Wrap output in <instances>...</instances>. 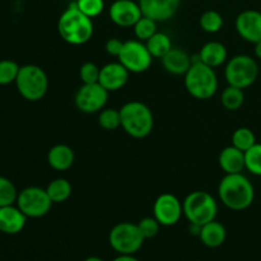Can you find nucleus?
Listing matches in <instances>:
<instances>
[{
	"label": "nucleus",
	"instance_id": "obj_1",
	"mask_svg": "<svg viewBox=\"0 0 261 261\" xmlns=\"http://www.w3.org/2000/svg\"><path fill=\"white\" fill-rule=\"evenodd\" d=\"M218 195L222 203L232 211H245L255 199L254 185L241 173H228L221 180Z\"/></svg>",
	"mask_w": 261,
	"mask_h": 261
},
{
	"label": "nucleus",
	"instance_id": "obj_2",
	"mask_svg": "<svg viewBox=\"0 0 261 261\" xmlns=\"http://www.w3.org/2000/svg\"><path fill=\"white\" fill-rule=\"evenodd\" d=\"M60 37L70 45H84L93 36V22L71 3L60 15L58 22Z\"/></svg>",
	"mask_w": 261,
	"mask_h": 261
},
{
	"label": "nucleus",
	"instance_id": "obj_3",
	"mask_svg": "<svg viewBox=\"0 0 261 261\" xmlns=\"http://www.w3.org/2000/svg\"><path fill=\"white\" fill-rule=\"evenodd\" d=\"M121 127L130 137L142 139L152 133L154 126L152 110L139 101H130L120 109Z\"/></svg>",
	"mask_w": 261,
	"mask_h": 261
},
{
	"label": "nucleus",
	"instance_id": "obj_4",
	"mask_svg": "<svg viewBox=\"0 0 261 261\" xmlns=\"http://www.w3.org/2000/svg\"><path fill=\"white\" fill-rule=\"evenodd\" d=\"M185 87L194 98L209 99L218 89V78L213 68L198 61L186 71Z\"/></svg>",
	"mask_w": 261,
	"mask_h": 261
},
{
	"label": "nucleus",
	"instance_id": "obj_5",
	"mask_svg": "<svg viewBox=\"0 0 261 261\" xmlns=\"http://www.w3.org/2000/svg\"><path fill=\"white\" fill-rule=\"evenodd\" d=\"M18 92L24 99L30 102L40 101L45 97L48 89V78L42 68L35 64L20 66L15 79Z\"/></svg>",
	"mask_w": 261,
	"mask_h": 261
},
{
	"label": "nucleus",
	"instance_id": "obj_6",
	"mask_svg": "<svg viewBox=\"0 0 261 261\" xmlns=\"http://www.w3.org/2000/svg\"><path fill=\"white\" fill-rule=\"evenodd\" d=\"M184 216L189 221V223L204 224L214 221L218 213V204L213 195L206 191H193L189 194L182 201Z\"/></svg>",
	"mask_w": 261,
	"mask_h": 261
},
{
	"label": "nucleus",
	"instance_id": "obj_7",
	"mask_svg": "<svg viewBox=\"0 0 261 261\" xmlns=\"http://www.w3.org/2000/svg\"><path fill=\"white\" fill-rule=\"evenodd\" d=\"M145 239L138 224L132 222H121L110 231L109 242L119 255H134L142 249Z\"/></svg>",
	"mask_w": 261,
	"mask_h": 261
},
{
	"label": "nucleus",
	"instance_id": "obj_8",
	"mask_svg": "<svg viewBox=\"0 0 261 261\" xmlns=\"http://www.w3.org/2000/svg\"><path fill=\"white\" fill-rule=\"evenodd\" d=\"M259 75L256 60L249 55H236L227 63L224 76L228 86L245 89L255 83Z\"/></svg>",
	"mask_w": 261,
	"mask_h": 261
},
{
	"label": "nucleus",
	"instance_id": "obj_9",
	"mask_svg": "<svg viewBox=\"0 0 261 261\" xmlns=\"http://www.w3.org/2000/svg\"><path fill=\"white\" fill-rule=\"evenodd\" d=\"M53 204L46 189L30 186L18 193L17 206L27 218H41L46 216Z\"/></svg>",
	"mask_w": 261,
	"mask_h": 261
},
{
	"label": "nucleus",
	"instance_id": "obj_10",
	"mask_svg": "<svg viewBox=\"0 0 261 261\" xmlns=\"http://www.w3.org/2000/svg\"><path fill=\"white\" fill-rule=\"evenodd\" d=\"M119 61L129 70V73H144L152 65L153 56L148 51L147 45L139 40L124 42L119 55Z\"/></svg>",
	"mask_w": 261,
	"mask_h": 261
},
{
	"label": "nucleus",
	"instance_id": "obj_11",
	"mask_svg": "<svg viewBox=\"0 0 261 261\" xmlns=\"http://www.w3.org/2000/svg\"><path fill=\"white\" fill-rule=\"evenodd\" d=\"M109 91L103 88L99 83L83 84L76 91L75 102L76 109L84 114H96L103 110L109 98Z\"/></svg>",
	"mask_w": 261,
	"mask_h": 261
},
{
	"label": "nucleus",
	"instance_id": "obj_12",
	"mask_svg": "<svg viewBox=\"0 0 261 261\" xmlns=\"http://www.w3.org/2000/svg\"><path fill=\"white\" fill-rule=\"evenodd\" d=\"M184 214L182 203L173 194H161L153 205V217L160 222L161 226H175Z\"/></svg>",
	"mask_w": 261,
	"mask_h": 261
},
{
	"label": "nucleus",
	"instance_id": "obj_13",
	"mask_svg": "<svg viewBox=\"0 0 261 261\" xmlns=\"http://www.w3.org/2000/svg\"><path fill=\"white\" fill-rule=\"evenodd\" d=\"M112 22L120 27H134L143 17L139 3L134 0H115L109 10Z\"/></svg>",
	"mask_w": 261,
	"mask_h": 261
},
{
	"label": "nucleus",
	"instance_id": "obj_14",
	"mask_svg": "<svg viewBox=\"0 0 261 261\" xmlns=\"http://www.w3.org/2000/svg\"><path fill=\"white\" fill-rule=\"evenodd\" d=\"M236 30L245 41L257 43L261 41V12L247 9L236 18Z\"/></svg>",
	"mask_w": 261,
	"mask_h": 261
},
{
	"label": "nucleus",
	"instance_id": "obj_15",
	"mask_svg": "<svg viewBox=\"0 0 261 261\" xmlns=\"http://www.w3.org/2000/svg\"><path fill=\"white\" fill-rule=\"evenodd\" d=\"M181 0H139L140 9L144 17L155 22L171 19L178 10Z\"/></svg>",
	"mask_w": 261,
	"mask_h": 261
},
{
	"label": "nucleus",
	"instance_id": "obj_16",
	"mask_svg": "<svg viewBox=\"0 0 261 261\" xmlns=\"http://www.w3.org/2000/svg\"><path fill=\"white\" fill-rule=\"evenodd\" d=\"M129 70L121 63H110L101 68L98 83L109 92H116L126 84Z\"/></svg>",
	"mask_w": 261,
	"mask_h": 261
},
{
	"label": "nucleus",
	"instance_id": "obj_17",
	"mask_svg": "<svg viewBox=\"0 0 261 261\" xmlns=\"http://www.w3.org/2000/svg\"><path fill=\"white\" fill-rule=\"evenodd\" d=\"M27 217L17 205L0 206V232L5 234H17L24 228Z\"/></svg>",
	"mask_w": 261,
	"mask_h": 261
},
{
	"label": "nucleus",
	"instance_id": "obj_18",
	"mask_svg": "<svg viewBox=\"0 0 261 261\" xmlns=\"http://www.w3.org/2000/svg\"><path fill=\"white\" fill-rule=\"evenodd\" d=\"M162 65L166 71L173 75H185L186 71L190 69L191 58L182 48L172 47L162 59Z\"/></svg>",
	"mask_w": 261,
	"mask_h": 261
},
{
	"label": "nucleus",
	"instance_id": "obj_19",
	"mask_svg": "<svg viewBox=\"0 0 261 261\" xmlns=\"http://www.w3.org/2000/svg\"><path fill=\"white\" fill-rule=\"evenodd\" d=\"M227 48L226 46L218 41H211L206 42L199 51V60L211 68H217L226 63L227 60Z\"/></svg>",
	"mask_w": 261,
	"mask_h": 261
},
{
	"label": "nucleus",
	"instance_id": "obj_20",
	"mask_svg": "<svg viewBox=\"0 0 261 261\" xmlns=\"http://www.w3.org/2000/svg\"><path fill=\"white\" fill-rule=\"evenodd\" d=\"M218 162L226 175L241 173L245 168V152L237 149L233 145H229L219 153Z\"/></svg>",
	"mask_w": 261,
	"mask_h": 261
},
{
	"label": "nucleus",
	"instance_id": "obj_21",
	"mask_svg": "<svg viewBox=\"0 0 261 261\" xmlns=\"http://www.w3.org/2000/svg\"><path fill=\"white\" fill-rule=\"evenodd\" d=\"M75 161L74 150L69 145H54L47 153V162L51 168L56 171H66L73 166Z\"/></svg>",
	"mask_w": 261,
	"mask_h": 261
},
{
	"label": "nucleus",
	"instance_id": "obj_22",
	"mask_svg": "<svg viewBox=\"0 0 261 261\" xmlns=\"http://www.w3.org/2000/svg\"><path fill=\"white\" fill-rule=\"evenodd\" d=\"M199 239L203 242V245H205L206 247H211V249L222 246L227 239L226 227L214 219V221L201 226Z\"/></svg>",
	"mask_w": 261,
	"mask_h": 261
},
{
	"label": "nucleus",
	"instance_id": "obj_23",
	"mask_svg": "<svg viewBox=\"0 0 261 261\" xmlns=\"http://www.w3.org/2000/svg\"><path fill=\"white\" fill-rule=\"evenodd\" d=\"M46 191H47L51 201L54 204H59L64 203V201H66L70 198L73 188H71V184L66 178L60 177L51 181L47 185V188H46Z\"/></svg>",
	"mask_w": 261,
	"mask_h": 261
},
{
	"label": "nucleus",
	"instance_id": "obj_24",
	"mask_svg": "<svg viewBox=\"0 0 261 261\" xmlns=\"http://www.w3.org/2000/svg\"><path fill=\"white\" fill-rule=\"evenodd\" d=\"M145 45H147V48L150 53V55L153 58L158 59H162L172 48L171 38L166 33L162 32H155L149 40L145 41Z\"/></svg>",
	"mask_w": 261,
	"mask_h": 261
},
{
	"label": "nucleus",
	"instance_id": "obj_25",
	"mask_svg": "<svg viewBox=\"0 0 261 261\" xmlns=\"http://www.w3.org/2000/svg\"><path fill=\"white\" fill-rule=\"evenodd\" d=\"M221 102L224 109H227L228 111H237V110L241 109L245 102L244 89L239 88V87L228 86L222 92Z\"/></svg>",
	"mask_w": 261,
	"mask_h": 261
},
{
	"label": "nucleus",
	"instance_id": "obj_26",
	"mask_svg": "<svg viewBox=\"0 0 261 261\" xmlns=\"http://www.w3.org/2000/svg\"><path fill=\"white\" fill-rule=\"evenodd\" d=\"M256 144V137H255L254 132L249 127H239L234 130L233 135H232V145L236 147L237 149L246 152L247 149Z\"/></svg>",
	"mask_w": 261,
	"mask_h": 261
},
{
	"label": "nucleus",
	"instance_id": "obj_27",
	"mask_svg": "<svg viewBox=\"0 0 261 261\" xmlns=\"http://www.w3.org/2000/svg\"><path fill=\"white\" fill-rule=\"evenodd\" d=\"M201 30L208 33H217L223 27V17L217 10H206L199 19Z\"/></svg>",
	"mask_w": 261,
	"mask_h": 261
},
{
	"label": "nucleus",
	"instance_id": "obj_28",
	"mask_svg": "<svg viewBox=\"0 0 261 261\" xmlns=\"http://www.w3.org/2000/svg\"><path fill=\"white\" fill-rule=\"evenodd\" d=\"M155 32H157V22L150 19V18L144 17V15L134 25L135 37H137V40L143 41V42L149 40Z\"/></svg>",
	"mask_w": 261,
	"mask_h": 261
},
{
	"label": "nucleus",
	"instance_id": "obj_29",
	"mask_svg": "<svg viewBox=\"0 0 261 261\" xmlns=\"http://www.w3.org/2000/svg\"><path fill=\"white\" fill-rule=\"evenodd\" d=\"M245 168L252 175L261 176V144L256 143L245 152Z\"/></svg>",
	"mask_w": 261,
	"mask_h": 261
},
{
	"label": "nucleus",
	"instance_id": "obj_30",
	"mask_svg": "<svg viewBox=\"0 0 261 261\" xmlns=\"http://www.w3.org/2000/svg\"><path fill=\"white\" fill-rule=\"evenodd\" d=\"M18 191L9 178L0 176V206L13 205L17 203Z\"/></svg>",
	"mask_w": 261,
	"mask_h": 261
},
{
	"label": "nucleus",
	"instance_id": "obj_31",
	"mask_svg": "<svg viewBox=\"0 0 261 261\" xmlns=\"http://www.w3.org/2000/svg\"><path fill=\"white\" fill-rule=\"evenodd\" d=\"M20 66L15 61L4 59L0 60V86H8L15 83Z\"/></svg>",
	"mask_w": 261,
	"mask_h": 261
},
{
	"label": "nucleus",
	"instance_id": "obj_32",
	"mask_svg": "<svg viewBox=\"0 0 261 261\" xmlns=\"http://www.w3.org/2000/svg\"><path fill=\"white\" fill-rule=\"evenodd\" d=\"M98 124L105 130H116L121 126V116L120 110L116 109H105L99 112Z\"/></svg>",
	"mask_w": 261,
	"mask_h": 261
},
{
	"label": "nucleus",
	"instance_id": "obj_33",
	"mask_svg": "<svg viewBox=\"0 0 261 261\" xmlns=\"http://www.w3.org/2000/svg\"><path fill=\"white\" fill-rule=\"evenodd\" d=\"M75 4L78 9L89 18L97 17L105 9L103 0H76Z\"/></svg>",
	"mask_w": 261,
	"mask_h": 261
},
{
	"label": "nucleus",
	"instance_id": "obj_34",
	"mask_svg": "<svg viewBox=\"0 0 261 261\" xmlns=\"http://www.w3.org/2000/svg\"><path fill=\"white\" fill-rule=\"evenodd\" d=\"M99 73H101V69L94 63H91V61L84 63L79 69V76H81L83 84L98 83Z\"/></svg>",
	"mask_w": 261,
	"mask_h": 261
},
{
	"label": "nucleus",
	"instance_id": "obj_35",
	"mask_svg": "<svg viewBox=\"0 0 261 261\" xmlns=\"http://www.w3.org/2000/svg\"><path fill=\"white\" fill-rule=\"evenodd\" d=\"M137 224L145 240L153 239V237L157 236L158 232H160L161 224L154 217H145V218L140 219L139 223Z\"/></svg>",
	"mask_w": 261,
	"mask_h": 261
},
{
	"label": "nucleus",
	"instance_id": "obj_36",
	"mask_svg": "<svg viewBox=\"0 0 261 261\" xmlns=\"http://www.w3.org/2000/svg\"><path fill=\"white\" fill-rule=\"evenodd\" d=\"M122 46H124V42H122L121 40H119V38L114 37L110 38V40L107 41L106 45H105V48H106V53L109 54V55L119 58L120 53H121L122 50Z\"/></svg>",
	"mask_w": 261,
	"mask_h": 261
},
{
	"label": "nucleus",
	"instance_id": "obj_37",
	"mask_svg": "<svg viewBox=\"0 0 261 261\" xmlns=\"http://www.w3.org/2000/svg\"><path fill=\"white\" fill-rule=\"evenodd\" d=\"M112 261H140V260L137 259L134 255H119V256L115 257Z\"/></svg>",
	"mask_w": 261,
	"mask_h": 261
},
{
	"label": "nucleus",
	"instance_id": "obj_38",
	"mask_svg": "<svg viewBox=\"0 0 261 261\" xmlns=\"http://www.w3.org/2000/svg\"><path fill=\"white\" fill-rule=\"evenodd\" d=\"M255 55H256L257 59L261 60V41L260 42L255 43Z\"/></svg>",
	"mask_w": 261,
	"mask_h": 261
},
{
	"label": "nucleus",
	"instance_id": "obj_39",
	"mask_svg": "<svg viewBox=\"0 0 261 261\" xmlns=\"http://www.w3.org/2000/svg\"><path fill=\"white\" fill-rule=\"evenodd\" d=\"M84 261H103V260H102L101 257H98V256H89V257H87V259Z\"/></svg>",
	"mask_w": 261,
	"mask_h": 261
}]
</instances>
